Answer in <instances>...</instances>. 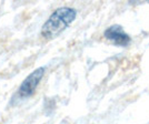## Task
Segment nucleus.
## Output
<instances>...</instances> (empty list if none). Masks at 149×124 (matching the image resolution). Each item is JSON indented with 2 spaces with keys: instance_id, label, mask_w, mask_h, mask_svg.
<instances>
[{
  "instance_id": "obj_1",
  "label": "nucleus",
  "mask_w": 149,
  "mask_h": 124,
  "mask_svg": "<svg viewBox=\"0 0 149 124\" xmlns=\"http://www.w3.org/2000/svg\"><path fill=\"white\" fill-rule=\"evenodd\" d=\"M77 16V11L74 8L62 7L51 13L48 20L41 28V36L46 39H54L58 37L70 23H72Z\"/></svg>"
},
{
  "instance_id": "obj_2",
  "label": "nucleus",
  "mask_w": 149,
  "mask_h": 124,
  "mask_svg": "<svg viewBox=\"0 0 149 124\" xmlns=\"http://www.w3.org/2000/svg\"><path fill=\"white\" fill-rule=\"evenodd\" d=\"M45 70H46L45 67H40V68L36 69L33 72H31L30 74L24 80L21 85L19 87L18 93H17L20 99L21 98L25 99V98H28V96L33 94L35 90L37 89L38 84L40 83V81L44 76Z\"/></svg>"
},
{
  "instance_id": "obj_3",
  "label": "nucleus",
  "mask_w": 149,
  "mask_h": 124,
  "mask_svg": "<svg viewBox=\"0 0 149 124\" xmlns=\"http://www.w3.org/2000/svg\"><path fill=\"white\" fill-rule=\"evenodd\" d=\"M104 36L106 39L112 41L116 45L119 47H126L130 42V37L125 32L121 25H113L107 28L104 32Z\"/></svg>"
}]
</instances>
